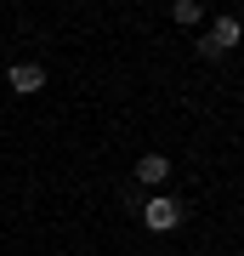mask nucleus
Segmentation results:
<instances>
[{"label": "nucleus", "instance_id": "obj_3", "mask_svg": "<svg viewBox=\"0 0 244 256\" xmlns=\"http://www.w3.org/2000/svg\"><path fill=\"white\" fill-rule=\"evenodd\" d=\"M6 86H11V92H17V97H34L40 86H45V68H40V63H11Z\"/></svg>", "mask_w": 244, "mask_h": 256}, {"label": "nucleus", "instance_id": "obj_5", "mask_svg": "<svg viewBox=\"0 0 244 256\" xmlns=\"http://www.w3.org/2000/svg\"><path fill=\"white\" fill-rule=\"evenodd\" d=\"M171 18H176V23H205V6H193V0H176Z\"/></svg>", "mask_w": 244, "mask_h": 256}, {"label": "nucleus", "instance_id": "obj_1", "mask_svg": "<svg viewBox=\"0 0 244 256\" xmlns=\"http://www.w3.org/2000/svg\"><path fill=\"white\" fill-rule=\"evenodd\" d=\"M176 222H182V205L165 200V194H154V200L142 205V228H148V234H171Z\"/></svg>", "mask_w": 244, "mask_h": 256}, {"label": "nucleus", "instance_id": "obj_2", "mask_svg": "<svg viewBox=\"0 0 244 256\" xmlns=\"http://www.w3.org/2000/svg\"><path fill=\"white\" fill-rule=\"evenodd\" d=\"M239 34H244V28H239V18H216V23H210V34H205V57H210V63H216V57H227V52H233L239 46Z\"/></svg>", "mask_w": 244, "mask_h": 256}, {"label": "nucleus", "instance_id": "obj_4", "mask_svg": "<svg viewBox=\"0 0 244 256\" xmlns=\"http://www.w3.org/2000/svg\"><path fill=\"white\" fill-rule=\"evenodd\" d=\"M165 176H171V160H165V154H142V160H136V182H142V188L165 182Z\"/></svg>", "mask_w": 244, "mask_h": 256}]
</instances>
